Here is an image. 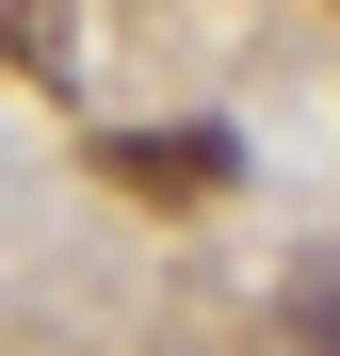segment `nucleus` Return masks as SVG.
<instances>
[{
    "label": "nucleus",
    "instance_id": "3",
    "mask_svg": "<svg viewBox=\"0 0 340 356\" xmlns=\"http://www.w3.org/2000/svg\"><path fill=\"white\" fill-rule=\"evenodd\" d=\"M308 356H340V259L308 275Z\"/></svg>",
    "mask_w": 340,
    "mask_h": 356
},
{
    "label": "nucleus",
    "instance_id": "2",
    "mask_svg": "<svg viewBox=\"0 0 340 356\" xmlns=\"http://www.w3.org/2000/svg\"><path fill=\"white\" fill-rule=\"evenodd\" d=\"M17 65H33V81L65 65V0H17Z\"/></svg>",
    "mask_w": 340,
    "mask_h": 356
},
{
    "label": "nucleus",
    "instance_id": "1",
    "mask_svg": "<svg viewBox=\"0 0 340 356\" xmlns=\"http://www.w3.org/2000/svg\"><path fill=\"white\" fill-rule=\"evenodd\" d=\"M97 178L146 195V211H195V195L243 178V146H227V130H97Z\"/></svg>",
    "mask_w": 340,
    "mask_h": 356
}]
</instances>
